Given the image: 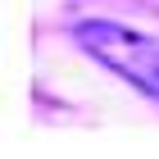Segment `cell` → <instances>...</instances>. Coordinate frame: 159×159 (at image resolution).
I'll return each mask as SVG.
<instances>
[{"label": "cell", "instance_id": "obj_1", "mask_svg": "<svg viewBox=\"0 0 159 159\" xmlns=\"http://www.w3.org/2000/svg\"><path fill=\"white\" fill-rule=\"evenodd\" d=\"M73 37L105 68H114V73L127 77L132 86H141L150 100H159V41L141 37V32H132V27H123V23H105V18L77 23Z\"/></svg>", "mask_w": 159, "mask_h": 159}]
</instances>
